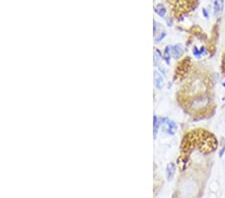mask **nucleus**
Wrapping results in <instances>:
<instances>
[{"label": "nucleus", "instance_id": "nucleus-7", "mask_svg": "<svg viewBox=\"0 0 225 198\" xmlns=\"http://www.w3.org/2000/svg\"><path fill=\"white\" fill-rule=\"evenodd\" d=\"M170 45H167V46L164 48V52H163V59L165 60L166 64L169 65L170 64V58L171 56V51H170Z\"/></svg>", "mask_w": 225, "mask_h": 198}, {"label": "nucleus", "instance_id": "nucleus-4", "mask_svg": "<svg viewBox=\"0 0 225 198\" xmlns=\"http://www.w3.org/2000/svg\"><path fill=\"white\" fill-rule=\"evenodd\" d=\"M154 84L155 87L157 89H162L163 86H164V79H163L162 75L158 72V71H155L154 72Z\"/></svg>", "mask_w": 225, "mask_h": 198}, {"label": "nucleus", "instance_id": "nucleus-5", "mask_svg": "<svg viewBox=\"0 0 225 198\" xmlns=\"http://www.w3.org/2000/svg\"><path fill=\"white\" fill-rule=\"evenodd\" d=\"M175 171H176V167H175V164L171 162L167 165V168H166V177L168 180H171L173 178V176L175 174Z\"/></svg>", "mask_w": 225, "mask_h": 198}, {"label": "nucleus", "instance_id": "nucleus-12", "mask_svg": "<svg viewBox=\"0 0 225 198\" xmlns=\"http://www.w3.org/2000/svg\"><path fill=\"white\" fill-rule=\"evenodd\" d=\"M202 13H203V16L205 18H208V13H207V10L205 8L202 9Z\"/></svg>", "mask_w": 225, "mask_h": 198}, {"label": "nucleus", "instance_id": "nucleus-1", "mask_svg": "<svg viewBox=\"0 0 225 198\" xmlns=\"http://www.w3.org/2000/svg\"><path fill=\"white\" fill-rule=\"evenodd\" d=\"M159 123L162 126L164 132H166L167 134L169 135L175 134V132L177 130V124L173 120H170L167 117H162V118H159Z\"/></svg>", "mask_w": 225, "mask_h": 198}, {"label": "nucleus", "instance_id": "nucleus-11", "mask_svg": "<svg viewBox=\"0 0 225 198\" xmlns=\"http://www.w3.org/2000/svg\"><path fill=\"white\" fill-rule=\"evenodd\" d=\"M224 152H225V143H223V145L221 146L220 150H219V156L222 157L224 155Z\"/></svg>", "mask_w": 225, "mask_h": 198}, {"label": "nucleus", "instance_id": "nucleus-10", "mask_svg": "<svg viewBox=\"0 0 225 198\" xmlns=\"http://www.w3.org/2000/svg\"><path fill=\"white\" fill-rule=\"evenodd\" d=\"M193 55H194V56H195L196 58H200L201 56H202V55H201V53H200V50H199L196 46H194L193 47Z\"/></svg>", "mask_w": 225, "mask_h": 198}, {"label": "nucleus", "instance_id": "nucleus-8", "mask_svg": "<svg viewBox=\"0 0 225 198\" xmlns=\"http://www.w3.org/2000/svg\"><path fill=\"white\" fill-rule=\"evenodd\" d=\"M159 126H160L159 119H158L157 116H154V117H153V136H154V139L157 137L158 128H159Z\"/></svg>", "mask_w": 225, "mask_h": 198}, {"label": "nucleus", "instance_id": "nucleus-3", "mask_svg": "<svg viewBox=\"0 0 225 198\" xmlns=\"http://www.w3.org/2000/svg\"><path fill=\"white\" fill-rule=\"evenodd\" d=\"M223 7H224V0H214L213 9H214V15H215L216 17L222 13Z\"/></svg>", "mask_w": 225, "mask_h": 198}, {"label": "nucleus", "instance_id": "nucleus-6", "mask_svg": "<svg viewBox=\"0 0 225 198\" xmlns=\"http://www.w3.org/2000/svg\"><path fill=\"white\" fill-rule=\"evenodd\" d=\"M154 11H155V13L158 15V16L161 17V18H164L166 13H167V10H166L165 6L162 3L156 5V6L154 7Z\"/></svg>", "mask_w": 225, "mask_h": 198}, {"label": "nucleus", "instance_id": "nucleus-13", "mask_svg": "<svg viewBox=\"0 0 225 198\" xmlns=\"http://www.w3.org/2000/svg\"><path fill=\"white\" fill-rule=\"evenodd\" d=\"M222 86H223V87L225 88V82H223V83H222Z\"/></svg>", "mask_w": 225, "mask_h": 198}, {"label": "nucleus", "instance_id": "nucleus-9", "mask_svg": "<svg viewBox=\"0 0 225 198\" xmlns=\"http://www.w3.org/2000/svg\"><path fill=\"white\" fill-rule=\"evenodd\" d=\"M165 36H166V32H164V31L160 32L159 34L156 35V36H155V43H159V42H161L162 40L165 38Z\"/></svg>", "mask_w": 225, "mask_h": 198}, {"label": "nucleus", "instance_id": "nucleus-2", "mask_svg": "<svg viewBox=\"0 0 225 198\" xmlns=\"http://www.w3.org/2000/svg\"><path fill=\"white\" fill-rule=\"evenodd\" d=\"M170 51H171V56L173 58L179 59L183 54V48L180 44H175L170 47Z\"/></svg>", "mask_w": 225, "mask_h": 198}]
</instances>
